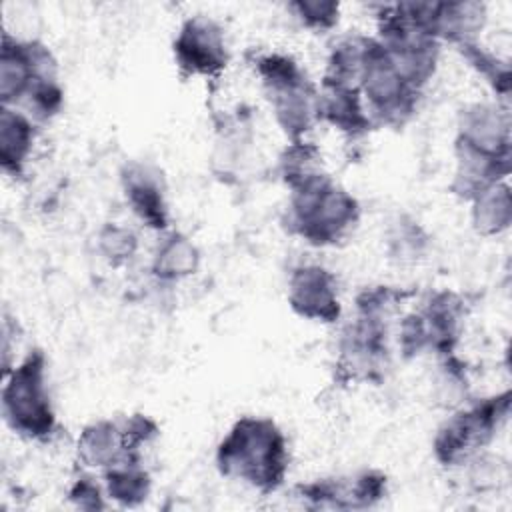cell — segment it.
Listing matches in <instances>:
<instances>
[{
  "label": "cell",
  "instance_id": "obj_1",
  "mask_svg": "<svg viewBox=\"0 0 512 512\" xmlns=\"http://www.w3.org/2000/svg\"><path fill=\"white\" fill-rule=\"evenodd\" d=\"M214 460L222 476L272 494L288 474V442L272 418L242 416L216 446Z\"/></svg>",
  "mask_w": 512,
  "mask_h": 512
},
{
  "label": "cell",
  "instance_id": "obj_2",
  "mask_svg": "<svg viewBox=\"0 0 512 512\" xmlns=\"http://www.w3.org/2000/svg\"><path fill=\"white\" fill-rule=\"evenodd\" d=\"M360 220L358 200L326 172L290 190L282 224L302 242L324 248L342 242Z\"/></svg>",
  "mask_w": 512,
  "mask_h": 512
},
{
  "label": "cell",
  "instance_id": "obj_3",
  "mask_svg": "<svg viewBox=\"0 0 512 512\" xmlns=\"http://www.w3.org/2000/svg\"><path fill=\"white\" fill-rule=\"evenodd\" d=\"M376 30L374 38L402 76L424 90L436 74L442 46L428 26V2L380 4Z\"/></svg>",
  "mask_w": 512,
  "mask_h": 512
},
{
  "label": "cell",
  "instance_id": "obj_4",
  "mask_svg": "<svg viewBox=\"0 0 512 512\" xmlns=\"http://www.w3.org/2000/svg\"><path fill=\"white\" fill-rule=\"evenodd\" d=\"M252 68L280 130L290 142L304 140L320 122V88L292 56L282 52L256 54Z\"/></svg>",
  "mask_w": 512,
  "mask_h": 512
},
{
  "label": "cell",
  "instance_id": "obj_5",
  "mask_svg": "<svg viewBox=\"0 0 512 512\" xmlns=\"http://www.w3.org/2000/svg\"><path fill=\"white\" fill-rule=\"evenodd\" d=\"M2 416L6 426L26 440L46 442L54 436L58 422L48 392L46 354L42 350H30L4 374Z\"/></svg>",
  "mask_w": 512,
  "mask_h": 512
},
{
  "label": "cell",
  "instance_id": "obj_6",
  "mask_svg": "<svg viewBox=\"0 0 512 512\" xmlns=\"http://www.w3.org/2000/svg\"><path fill=\"white\" fill-rule=\"evenodd\" d=\"M510 412V392L468 400L454 408L438 426L432 452L440 466L460 468L470 464L494 440Z\"/></svg>",
  "mask_w": 512,
  "mask_h": 512
},
{
  "label": "cell",
  "instance_id": "obj_7",
  "mask_svg": "<svg viewBox=\"0 0 512 512\" xmlns=\"http://www.w3.org/2000/svg\"><path fill=\"white\" fill-rule=\"evenodd\" d=\"M358 90L374 126L402 128L418 110L420 94L394 66L382 44L368 36Z\"/></svg>",
  "mask_w": 512,
  "mask_h": 512
},
{
  "label": "cell",
  "instance_id": "obj_8",
  "mask_svg": "<svg viewBox=\"0 0 512 512\" xmlns=\"http://www.w3.org/2000/svg\"><path fill=\"white\" fill-rule=\"evenodd\" d=\"M388 366V322L354 316L338 338L334 380L338 384H380Z\"/></svg>",
  "mask_w": 512,
  "mask_h": 512
},
{
  "label": "cell",
  "instance_id": "obj_9",
  "mask_svg": "<svg viewBox=\"0 0 512 512\" xmlns=\"http://www.w3.org/2000/svg\"><path fill=\"white\" fill-rule=\"evenodd\" d=\"M172 54L176 68L186 78H218L230 62L224 28L204 14L190 16L180 24L172 40Z\"/></svg>",
  "mask_w": 512,
  "mask_h": 512
},
{
  "label": "cell",
  "instance_id": "obj_10",
  "mask_svg": "<svg viewBox=\"0 0 512 512\" xmlns=\"http://www.w3.org/2000/svg\"><path fill=\"white\" fill-rule=\"evenodd\" d=\"M58 78V62L38 40H20L4 34L0 48V100L16 108L34 84Z\"/></svg>",
  "mask_w": 512,
  "mask_h": 512
},
{
  "label": "cell",
  "instance_id": "obj_11",
  "mask_svg": "<svg viewBox=\"0 0 512 512\" xmlns=\"http://www.w3.org/2000/svg\"><path fill=\"white\" fill-rule=\"evenodd\" d=\"M120 186L132 214L150 230H170L168 188L162 172L142 160H130L120 170Z\"/></svg>",
  "mask_w": 512,
  "mask_h": 512
},
{
  "label": "cell",
  "instance_id": "obj_12",
  "mask_svg": "<svg viewBox=\"0 0 512 512\" xmlns=\"http://www.w3.org/2000/svg\"><path fill=\"white\" fill-rule=\"evenodd\" d=\"M288 306L300 318L334 324L340 320L342 306L338 298L336 276L320 264H298L288 276Z\"/></svg>",
  "mask_w": 512,
  "mask_h": 512
},
{
  "label": "cell",
  "instance_id": "obj_13",
  "mask_svg": "<svg viewBox=\"0 0 512 512\" xmlns=\"http://www.w3.org/2000/svg\"><path fill=\"white\" fill-rule=\"evenodd\" d=\"M454 142L492 156H512L508 110L490 102H476L462 108Z\"/></svg>",
  "mask_w": 512,
  "mask_h": 512
},
{
  "label": "cell",
  "instance_id": "obj_14",
  "mask_svg": "<svg viewBox=\"0 0 512 512\" xmlns=\"http://www.w3.org/2000/svg\"><path fill=\"white\" fill-rule=\"evenodd\" d=\"M416 312L424 326L428 350L438 358L454 354L468 314L466 298L454 290H436Z\"/></svg>",
  "mask_w": 512,
  "mask_h": 512
},
{
  "label": "cell",
  "instance_id": "obj_15",
  "mask_svg": "<svg viewBox=\"0 0 512 512\" xmlns=\"http://www.w3.org/2000/svg\"><path fill=\"white\" fill-rule=\"evenodd\" d=\"M456 170L450 182V192L460 200H474L486 188L506 182L512 156H492L454 142Z\"/></svg>",
  "mask_w": 512,
  "mask_h": 512
},
{
  "label": "cell",
  "instance_id": "obj_16",
  "mask_svg": "<svg viewBox=\"0 0 512 512\" xmlns=\"http://www.w3.org/2000/svg\"><path fill=\"white\" fill-rule=\"evenodd\" d=\"M428 24L436 40L456 48L478 42V34L486 24V4L474 0L430 2Z\"/></svg>",
  "mask_w": 512,
  "mask_h": 512
},
{
  "label": "cell",
  "instance_id": "obj_17",
  "mask_svg": "<svg viewBox=\"0 0 512 512\" xmlns=\"http://www.w3.org/2000/svg\"><path fill=\"white\" fill-rule=\"evenodd\" d=\"M76 456L82 466L102 472L136 462L128 452L122 424L114 420H96L84 426L76 442Z\"/></svg>",
  "mask_w": 512,
  "mask_h": 512
},
{
  "label": "cell",
  "instance_id": "obj_18",
  "mask_svg": "<svg viewBox=\"0 0 512 512\" xmlns=\"http://www.w3.org/2000/svg\"><path fill=\"white\" fill-rule=\"evenodd\" d=\"M320 122L334 126L352 140H358L376 128L358 88L320 86Z\"/></svg>",
  "mask_w": 512,
  "mask_h": 512
},
{
  "label": "cell",
  "instance_id": "obj_19",
  "mask_svg": "<svg viewBox=\"0 0 512 512\" xmlns=\"http://www.w3.org/2000/svg\"><path fill=\"white\" fill-rule=\"evenodd\" d=\"M36 140V122L12 106L0 108V164L4 174L22 176Z\"/></svg>",
  "mask_w": 512,
  "mask_h": 512
},
{
  "label": "cell",
  "instance_id": "obj_20",
  "mask_svg": "<svg viewBox=\"0 0 512 512\" xmlns=\"http://www.w3.org/2000/svg\"><path fill=\"white\" fill-rule=\"evenodd\" d=\"M200 268L198 246L178 230L162 232L150 262V274L160 284H174Z\"/></svg>",
  "mask_w": 512,
  "mask_h": 512
},
{
  "label": "cell",
  "instance_id": "obj_21",
  "mask_svg": "<svg viewBox=\"0 0 512 512\" xmlns=\"http://www.w3.org/2000/svg\"><path fill=\"white\" fill-rule=\"evenodd\" d=\"M366 46H368V36L364 34L340 36L330 46L326 68L322 74V86L358 88Z\"/></svg>",
  "mask_w": 512,
  "mask_h": 512
},
{
  "label": "cell",
  "instance_id": "obj_22",
  "mask_svg": "<svg viewBox=\"0 0 512 512\" xmlns=\"http://www.w3.org/2000/svg\"><path fill=\"white\" fill-rule=\"evenodd\" d=\"M472 204V226L480 236H498L512 222V194L508 182H498L480 192Z\"/></svg>",
  "mask_w": 512,
  "mask_h": 512
},
{
  "label": "cell",
  "instance_id": "obj_23",
  "mask_svg": "<svg viewBox=\"0 0 512 512\" xmlns=\"http://www.w3.org/2000/svg\"><path fill=\"white\" fill-rule=\"evenodd\" d=\"M152 490V480L148 470L140 462L120 464L104 470V492L110 500L120 506H138L142 504Z\"/></svg>",
  "mask_w": 512,
  "mask_h": 512
},
{
  "label": "cell",
  "instance_id": "obj_24",
  "mask_svg": "<svg viewBox=\"0 0 512 512\" xmlns=\"http://www.w3.org/2000/svg\"><path fill=\"white\" fill-rule=\"evenodd\" d=\"M322 152L308 140H292L278 156V176L288 190L324 172Z\"/></svg>",
  "mask_w": 512,
  "mask_h": 512
},
{
  "label": "cell",
  "instance_id": "obj_25",
  "mask_svg": "<svg viewBox=\"0 0 512 512\" xmlns=\"http://www.w3.org/2000/svg\"><path fill=\"white\" fill-rule=\"evenodd\" d=\"M386 246L390 258L402 264L416 262L426 252L428 234L418 220L410 216H398L394 222H390L386 232Z\"/></svg>",
  "mask_w": 512,
  "mask_h": 512
},
{
  "label": "cell",
  "instance_id": "obj_26",
  "mask_svg": "<svg viewBox=\"0 0 512 512\" xmlns=\"http://www.w3.org/2000/svg\"><path fill=\"white\" fill-rule=\"evenodd\" d=\"M434 396L444 408H458L470 400V384L464 362L454 354L440 356L438 374L434 382Z\"/></svg>",
  "mask_w": 512,
  "mask_h": 512
},
{
  "label": "cell",
  "instance_id": "obj_27",
  "mask_svg": "<svg viewBox=\"0 0 512 512\" xmlns=\"http://www.w3.org/2000/svg\"><path fill=\"white\" fill-rule=\"evenodd\" d=\"M466 62L492 86V90L502 98L508 100L510 96V66L506 60H500L492 52L484 50L478 42L466 44L458 48Z\"/></svg>",
  "mask_w": 512,
  "mask_h": 512
},
{
  "label": "cell",
  "instance_id": "obj_28",
  "mask_svg": "<svg viewBox=\"0 0 512 512\" xmlns=\"http://www.w3.org/2000/svg\"><path fill=\"white\" fill-rule=\"evenodd\" d=\"M412 296V290L396 288V286H366L356 294L354 306H356V316H366V318H378L390 322L392 314L400 308L404 300Z\"/></svg>",
  "mask_w": 512,
  "mask_h": 512
},
{
  "label": "cell",
  "instance_id": "obj_29",
  "mask_svg": "<svg viewBox=\"0 0 512 512\" xmlns=\"http://www.w3.org/2000/svg\"><path fill=\"white\" fill-rule=\"evenodd\" d=\"M62 106H64V90L58 78H48L34 84L16 108L24 112L30 120L40 124V122L52 120L62 110Z\"/></svg>",
  "mask_w": 512,
  "mask_h": 512
},
{
  "label": "cell",
  "instance_id": "obj_30",
  "mask_svg": "<svg viewBox=\"0 0 512 512\" xmlns=\"http://www.w3.org/2000/svg\"><path fill=\"white\" fill-rule=\"evenodd\" d=\"M98 254L114 268L124 266L138 252V236L116 222L104 224L96 234Z\"/></svg>",
  "mask_w": 512,
  "mask_h": 512
},
{
  "label": "cell",
  "instance_id": "obj_31",
  "mask_svg": "<svg viewBox=\"0 0 512 512\" xmlns=\"http://www.w3.org/2000/svg\"><path fill=\"white\" fill-rule=\"evenodd\" d=\"M294 18L308 30L328 32L340 20V4L334 0H296L288 4Z\"/></svg>",
  "mask_w": 512,
  "mask_h": 512
},
{
  "label": "cell",
  "instance_id": "obj_32",
  "mask_svg": "<svg viewBox=\"0 0 512 512\" xmlns=\"http://www.w3.org/2000/svg\"><path fill=\"white\" fill-rule=\"evenodd\" d=\"M68 496L78 508H84V510H100L106 506L102 488L94 482L92 476L76 478L68 490Z\"/></svg>",
  "mask_w": 512,
  "mask_h": 512
}]
</instances>
